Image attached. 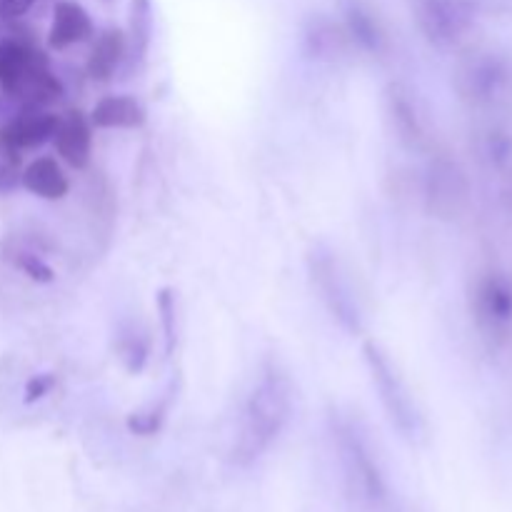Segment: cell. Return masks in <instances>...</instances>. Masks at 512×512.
Listing matches in <instances>:
<instances>
[{"label":"cell","instance_id":"obj_1","mask_svg":"<svg viewBox=\"0 0 512 512\" xmlns=\"http://www.w3.org/2000/svg\"><path fill=\"white\" fill-rule=\"evenodd\" d=\"M330 433L335 443L343 493L353 512H408L395 498L368 433L355 418L333 413Z\"/></svg>","mask_w":512,"mask_h":512},{"label":"cell","instance_id":"obj_2","mask_svg":"<svg viewBox=\"0 0 512 512\" xmlns=\"http://www.w3.org/2000/svg\"><path fill=\"white\" fill-rule=\"evenodd\" d=\"M290 413H293V383L278 363H268L243 405L230 460L240 468H248L263 458L283 435Z\"/></svg>","mask_w":512,"mask_h":512},{"label":"cell","instance_id":"obj_3","mask_svg":"<svg viewBox=\"0 0 512 512\" xmlns=\"http://www.w3.org/2000/svg\"><path fill=\"white\" fill-rule=\"evenodd\" d=\"M0 88L25 108H45L63 95L45 55L18 38L0 40Z\"/></svg>","mask_w":512,"mask_h":512},{"label":"cell","instance_id":"obj_4","mask_svg":"<svg viewBox=\"0 0 512 512\" xmlns=\"http://www.w3.org/2000/svg\"><path fill=\"white\" fill-rule=\"evenodd\" d=\"M363 360L365 368H368L370 373V380H373L375 390H378L380 405H383L390 425H393L405 440L418 443L425 433V420L418 403H415L413 393H410L408 383H405V378L400 375L398 365L393 363L390 353L378 343V340H365Z\"/></svg>","mask_w":512,"mask_h":512},{"label":"cell","instance_id":"obj_5","mask_svg":"<svg viewBox=\"0 0 512 512\" xmlns=\"http://www.w3.org/2000/svg\"><path fill=\"white\" fill-rule=\"evenodd\" d=\"M460 100L478 110L508 108L512 103V58L500 50H478L455 65Z\"/></svg>","mask_w":512,"mask_h":512},{"label":"cell","instance_id":"obj_6","mask_svg":"<svg viewBox=\"0 0 512 512\" xmlns=\"http://www.w3.org/2000/svg\"><path fill=\"white\" fill-rule=\"evenodd\" d=\"M308 273L313 280L315 290L320 293V300L338 320L340 328L350 335H360L365 330V313L360 305L358 293L353 288L348 270L338 260V255L325 245H315L308 255Z\"/></svg>","mask_w":512,"mask_h":512},{"label":"cell","instance_id":"obj_7","mask_svg":"<svg viewBox=\"0 0 512 512\" xmlns=\"http://www.w3.org/2000/svg\"><path fill=\"white\" fill-rule=\"evenodd\" d=\"M473 320L493 345L512 338V280L500 270H485L473 290Z\"/></svg>","mask_w":512,"mask_h":512},{"label":"cell","instance_id":"obj_8","mask_svg":"<svg viewBox=\"0 0 512 512\" xmlns=\"http://www.w3.org/2000/svg\"><path fill=\"white\" fill-rule=\"evenodd\" d=\"M415 23L435 48H453L475 25L473 0H415Z\"/></svg>","mask_w":512,"mask_h":512},{"label":"cell","instance_id":"obj_9","mask_svg":"<svg viewBox=\"0 0 512 512\" xmlns=\"http://www.w3.org/2000/svg\"><path fill=\"white\" fill-rule=\"evenodd\" d=\"M425 203L435 218L453 220L470 203V180L465 170L448 155H438L425 175Z\"/></svg>","mask_w":512,"mask_h":512},{"label":"cell","instance_id":"obj_10","mask_svg":"<svg viewBox=\"0 0 512 512\" xmlns=\"http://www.w3.org/2000/svg\"><path fill=\"white\" fill-rule=\"evenodd\" d=\"M58 120V115L43 108H25L23 113L15 115L0 128V145L10 155L40 148L43 143L53 140Z\"/></svg>","mask_w":512,"mask_h":512},{"label":"cell","instance_id":"obj_11","mask_svg":"<svg viewBox=\"0 0 512 512\" xmlns=\"http://www.w3.org/2000/svg\"><path fill=\"white\" fill-rule=\"evenodd\" d=\"M385 108H388V118L393 123V133L398 135L400 145L408 150H425L428 148V128L420 115L418 103H415L413 93L405 85L393 83L385 90Z\"/></svg>","mask_w":512,"mask_h":512},{"label":"cell","instance_id":"obj_12","mask_svg":"<svg viewBox=\"0 0 512 512\" xmlns=\"http://www.w3.org/2000/svg\"><path fill=\"white\" fill-rule=\"evenodd\" d=\"M340 10H343L345 35L360 50L375 55V58H383L390 50V38L378 13H373V8L363 3V0H343Z\"/></svg>","mask_w":512,"mask_h":512},{"label":"cell","instance_id":"obj_13","mask_svg":"<svg viewBox=\"0 0 512 512\" xmlns=\"http://www.w3.org/2000/svg\"><path fill=\"white\" fill-rule=\"evenodd\" d=\"M55 150L60 158L75 170L88 168L90 155H93V123L85 118L80 110H70L58 120V128L53 135Z\"/></svg>","mask_w":512,"mask_h":512},{"label":"cell","instance_id":"obj_14","mask_svg":"<svg viewBox=\"0 0 512 512\" xmlns=\"http://www.w3.org/2000/svg\"><path fill=\"white\" fill-rule=\"evenodd\" d=\"M93 35V20L88 10L75 0H60L53 8V23H50L48 45L53 50H68L73 45L85 43Z\"/></svg>","mask_w":512,"mask_h":512},{"label":"cell","instance_id":"obj_15","mask_svg":"<svg viewBox=\"0 0 512 512\" xmlns=\"http://www.w3.org/2000/svg\"><path fill=\"white\" fill-rule=\"evenodd\" d=\"M90 123L103 130H133L145 123V110L130 95H105L90 110Z\"/></svg>","mask_w":512,"mask_h":512},{"label":"cell","instance_id":"obj_16","mask_svg":"<svg viewBox=\"0 0 512 512\" xmlns=\"http://www.w3.org/2000/svg\"><path fill=\"white\" fill-rule=\"evenodd\" d=\"M125 48H128V43H125L123 30L118 28L103 30V33L95 38L93 50H90L88 55V65H85L90 78L98 80V83L113 78L115 70H118L120 63H123Z\"/></svg>","mask_w":512,"mask_h":512},{"label":"cell","instance_id":"obj_17","mask_svg":"<svg viewBox=\"0 0 512 512\" xmlns=\"http://www.w3.org/2000/svg\"><path fill=\"white\" fill-rule=\"evenodd\" d=\"M20 183L28 193L38 195L43 200H60L68 195L70 183L65 178L63 168L55 163V158H35L20 175Z\"/></svg>","mask_w":512,"mask_h":512},{"label":"cell","instance_id":"obj_18","mask_svg":"<svg viewBox=\"0 0 512 512\" xmlns=\"http://www.w3.org/2000/svg\"><path fill=\"white\" fill-rule=\"evenodd\" d=\"M153 0H130L128 10V40L133 58L145 60L150 43H153Z\"/></svg>","mask_w":512,"mask_h":512},{"label":"cell","instance_id":"obj_19","mask_svg":"<svg viewBox=\"0 0 512 512\" xmlns=\"http://www.w3.org/2000/svg\"><path fill=\"white\" fill-rule=\"evenodd\" d=\"M173 400H175V383H170L168 390H165L155 403H150L148 408L135 410V413L128 415L130 433L140 435V438H150V435L158 433V430L163 428L165 418H168Z\"/></svg>","mask_w":512,"mask_h":512},{"label":"cell","instance_id":"obj_20","mask_svg":"<svg viewBox=\"0 0 512 512\" xmlns=\"http://www.w3.org/2000/svg\"><path fill=\"white\" fill-rule=\"evenodd\" d=\"M345 38H348V35L340 33V28H335L330 20L315 18L313 23L308 25V30H305V50H308V55H313V58H325V55L338 53Z\"/></svg>","mask_w":512,"mask_h":512},{"label":"cell","instance_id":"obj_21","mask_svg":"<svg viewBox=\"0 0 512 512\" xmlns=\"http://www.w3.org/2000/svg\"><path fill=\"white\" fill-rule=\"evenodd\" d=\"M118 355L123 360L125 370L130 375H138L140 370L145 368L148 363V355H150V340L148 335L138 333V330H128L118 338Z\"/></svg>","mask_w":512,"mask_h":512},{"label":"cell","instance_id":"obj_22","mask_svg":"<svg viewBox=\"0 0 512 512\" xmlns=\"http://www.w3.org/2000/svg\"><path fill=\"white\" fill-rule=\"evenodd\" d=\"M480 155L490 168L505 170L512 165V135L508 130L493 128L483 133V143H480Z\"/></svg>","mask_w":512,"mask_h":512},{"label":"cell","instance_id":"obj_23","mask_svg":"<svg viewBox=\"0 0 512 512\" xmlns=\"http://www.w3.org/2000/svg\"><path fill=\"white\" fill-rule=\"evenodd\" d=\"M158 313H160V328H163V343L165 355H173L178 348V300H175L173 288L158 290Z\"/></svg>","mask_w":512,"mask_h":512},{"label":"cell","instance_id":"obj_24","mask_svg":"<svg viewBox=\"0 0 512 512\" xmlns=\"http://www.w3.org/2000/svg\"><path fill=\"white\" fill-rule=\"evenodd\" d=\"M13 263L20 273H25L30 280H35V283H53L55 280L53 268H50L40 255L28 253V250H18V253L13 255Z\"/></svg>","mask_w":512,"mask_h":512},{"label":"cell","instance_id":"obj_25","mask_svg":"<svg viewBox=\"0 0 512 512\" xmlns=\"http://www.w3.org/2000/svg\"><path fill=\"white\" fill-rule=\"evenodd\" d=\"M55 385V378L53 375H35V378L28 380V385H25V403H35V400L45 398V395L53 390Z\"/></svg>","mask_w":512,"mask_h":512},{"label":"cell","instance_id":"obj_26","mask_svg":"<svg viewBox=\"0 0 512 512\" xmlns=\"http://www.w3.org/2000/svg\"><path fill=\"white\" fill-rule=\"evenodd\" d=\"M35 0H0V15L5 18H18V15L28 13L33 8Z\"/></svg>","mask_w":512,"mask_h":512},{"label":"cell","instance_id":"obj_27","mask_svg":"<svg viewBox=\"0 0 512 512\" xmlns=\"http://www.w3.org/2000/svg\"><path fill=\"white\" fill-rule=\"evenodd\" d=\"M103 3H110V0H103Z\"/></svg>","mask_w":512,"mask_h":512}]
</instances>
